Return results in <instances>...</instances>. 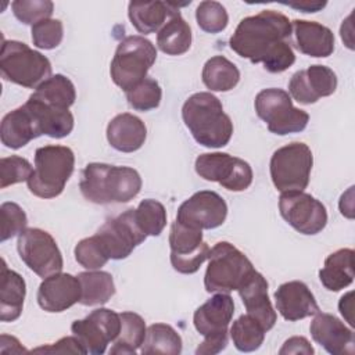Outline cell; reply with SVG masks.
I'll use <instances>...</instances> for the list:
<instances>
[{"label": "cell", "mask_w": 355, "mask_h": 355, "mask_svg": "<svg viewBox=\"0 0 355 355\" xmlns=\"http://www.w3.org/2000/svg\"><path fill=\"white\" fill-rule=\"evenodd\" d=\"M279 211L282 218L301 234H318L327 225L326 207L305 191L282 193Z\"/></svg>", "instance_id": "obj_13"}, {"label": "cell", "mask_w": 355, "mask_h": 355, "mask_svg": "<svg viewBox=\"0 0 355 355\" xmlns=\"http://www.w3.org/2000/svg\"><path fill=\"white\" fill-rule=\"evenodd\" d=\"M268 287L269 284L263 275L254 269L237 288L247 313L257 319L266 331H269L277 320L276 311L269 300Z\"/></svg>", "instance_id": "obj_21"}, {"label": "cell", "mask_w": 355, "mask_h": 355, "mask_svg": "<svg viewBox=\"0 0 355 355\" xmlns=\"http://www.w3.org/2000/svg\"><path fill=\"white\" fill-rule=\"evenodd\" d=\"M0 72L4 80L36 89L51 76V62L46 55L19 40H3Z\"/></svg>", "instance_id": "obj_5"}, {"label": "cell", "mask_w": 355, "mask_h": 355, "mask_svg": "<svg viewBox=\"0 0 355 355\" xmlns=\"http://www.w3.org/2000/svg\"><path fill=\"white\" fill-rule=\"evenodd\" d=\"M29 111L39 136L53 139L67 137L73 129V115L69 110L46 104L32 96L24 104Z\"/></svg>", "instance_id": "obj_23"}, {"label": "cell", "mask_w": 355, "mask_h": 355, "mask_svg": "<svg viewBox=\"0 0 355 355\" xmlns=\"http://www.w3.org/2000/svg\"><path fill=\"white\" fill-rule=\"evenodd\" d=\"M157 60L155 46L140 35L122 39L111 61L112 82L125 93L147 78V72Z\"/></svg>", "instance_id": "obj_6"}, {"label": "cell", "mask_w": 355, "mask_h": 355, "mask_svg": "<svg viewBox=\"0 0 355 355\" xmlns=\"http://www.w3.org/2000/svg\"><path fill=\"white\" fill-rule=\"evenodd\" d=\"M291 36L290 19L275 10H263L243 18L230 37V49L254 64H263L272 73H280L295 62L287 42Z\"/></svg>", "instance_id": "obj_1"}, {"label": "cell", "mask_w": 355, "mask_h": 355, "mask_svg": "<svg viewBox=\"0 0 355 355\" xmlns=\"http://www.w3.org/2000/svg\"><path fill=\"white\" fill-rule=\"evenodd\" d=\"M33 46L43 50H53L58 47L64 37V25L60 19H43L32 26Z\"/></svg>", "instance_id": "obj_41"}, {"label": "cell", "mask_w": 355, "mask_h": 355, "mask_svg": "<svg viewBox=\"0 0 355 355\" xmlns=\"http://www.w3.org/2000/svg\"><path fill=\"white\" fill-rule=\"evenodd\" d=\"M157 46L168 55H182L191 46V28L182 14L173 15L157 32Z\"/></svg>", "instance_id": "obj_30"}, {"label": "cell", "mask_w": 355, "mask_h": 355, "mask_svg": "<svg viewBox=\"0 0 355 355\" xmlns=\"http://www.w3.org/2000/svg\"><path fill=\"white\" fill-rule=\"evenodd\" d=\"M337 89L336 72L320 64L297 71L288 82V93L300 104H313L320 97L331 96Z\"/></svg>", "instance_id": "obj_18"}, {"label": "cell", "mask_w": 355, "mask_h": 355, "mask_svg": "<svg viewBox=\"0 0 355 355\" xmlns=\"http://www.w3.org/2000/svg\"><path fill=\"white\" fill-rule=\"evenodd\" d=\"M1 214V232L0 241H6L26 229L28 218L25 211L17 202H3L0 207Z\"/></svg>", "instance_id": "obj_44"}, {"label": "cell", "mask_w": 355, "mask_h": 355, "mask_svg": "<svg viewBox=\"0 0 355 355\" xmlns=\"http://www.w3.org/2000/svg\"><path fill=\"white\" fill-rule=\"evenodd\" d=\"M82 287L80 304L86 306L103 305L115 294V283L112 275L104 270H87L78 273Z\"/></svg>", "instance_id": "obj_31"}, {"label": "cell", "mask_w": 355, "mask_h": 355, "mask_svg": "<svg viewBox=\"0 0 355 355\" xmlns=\"http://www.w3.org/2000/svg\"><path fill=\"white\" fill-rule=\"evenodd\" d=\"M82 287L78 276L54 273L43 279L37 288V304L46 312H62L80 301Z\"/></svg>", "instance_id": "obj_19"}, {"label": "cell", "mask_w": 355, "mask_h": 355, "mask_svg": "<svg viewBox=\"0 0 355 355\" xmlns=\"http://www.w3.org/2000/svg\"><path fill=\"white\" fill-rule=\"evenodd\" d=\"M315 343L331 355H352L355 351L354 330L330 313L318 312L309 326Z\"/></svg>", "instance_id": "obj_20"}, {"label": "cell", "mask_w": 355, "mask_h": 355, "mask_svg": "<svg viewBox=\"0 0 355 355\" xmlns=\"http://www.w3.org/2000/svg\"><path fill=\"white\" fill-rule=\"evenodd\" d=\"M182 118L194 140L208 148L225 147L233 135V122L220 100L209 92L191 94L182 107Z\"/></svg>", "instance_id": "obj_3"}, {"label": "cell", "mask_w": 355, "mask_h": 355, "mask_svg": "<svg viewBox=\"0 0 355 355\" xmlns=\"http://www.w3.org/2000/svg\"><path fill=\"white\" fill-rule=\"evenodd\" d=\"M196 21L200 29L207 33H219L226 29L229 15L226 8L219 1L205 0L197 6Z\"/></svg>", "instance_id": "obj_39"}, {"label": "cell", "mask_w": 355, "mask_h": 355, "mask_svg": "<svg viewBox=\"0 0 355 355\" xmlns=\"http://www.w3.org/2000/svg\"><path fill=\"white\" fill-rule=\"evenodd\" d=\"M234 315V302L227 293H216L207 302L200 305L193 323L196 330L204 336V341L197 347V355H214L227 345V327Z\"/></svg>", "instance_id": "obj_8"}, {"label": "cell", "mask_w": 355, "mask_h": 355, "mask_svg": "<svg viewBox=\"0 0 355 355\" xmlns=\"http://www.w3.org/2000/svg\"><path fill=\"white\" fill-rule=\"evenodd\" d=\"M73 254H75L76 262L80 266L86 268L87 270L101 269L108 262V257L104 254L96 236L82 239L75 245Z\"/></svg>", "instance_id": "obj_43"}, {"label": "cell", "mask_w": 355, "mask_h": 355, "mask_svg": "<svg viewBox=\"0 0 355 355\" xmlns=\"http://www.w3.org/2000/svg\"><path fill=\"white\" fill-rule=\"evenodd\" d=\"M121 330L114 341V345L110 349V354L114 355H125V354H136L140 349L144 337H146V322L144 319L135 312H121Z\"/></svg>", "instance_id": "obj_33"}, {"label": "cell", "mask_w": 355, "mask_h": 355, "mask_svg": "<svg viewBox=\"0 0 355 355\" xmlns=\"http://www.w3.org/2000/svg\"><path fill=\"white\" fill-rule=\"evenodd\" d=\"M32 352H51V354H86V349L75 336L62 337L57 343L43 345L32 349Z\"/></svg>", "instance_id": "obj_45"}, {"label": "cell", "mask_w": 355, "mask_h": 355, "mask_svg": "<svg viewBox=\"0 0 355 355\" xmlns=\"http://www.w3.org/2000/svg\"><path fill=\"white\" fill-rule=\"evenodd\" d=\"M94 236L108 259L116 261L128 258L147 239L135 222L133 208L107 219Z\"/></svg>", "instance_id": "obj_14"}, {"label": "cell", "mask_w": 355, "mask_h": 355, "mask_svg": "<svg viewBox=\"0 0 355 355\" xmlns=\"http://www.w3.org/2000/svg\"><path fill=\"white\" fill-rule=\"evenodd\" d=\"M32 164L19 155L3 157L0 159V187L6 189L11 184L26 182L32 175Z\"/></svg>", "instance_id": "obj_42"}, {"label": "cell", "mask_w": 355, "mask_h": 355, "mask_svg": "<svg viewBox=\"0 0 355 355\" xmlns=\"http://www.w3.org/2000/svg\"><path fill=\"white\" fill-rule=\"evenodd\" d=\"M291 35H294L297 49L309 57L324 58L334 51L333 32L315 21L294 19L291 22Z\"/></svg>", "instance_id": "obj_24"}, {"label": "cell", "mask_w": 355, "mask_h": 355, "mask_svg": "<svg viewBox=\"0 0 355 355\" xmlns=\"http://www.w3.org/2000/svg\"><path fill=\"white\" fill-rule=\"evenodd\" d=\"M315 352L311 343L302 337V336H294L284 341L283 347L279 349L280 355H288V354H304V355H312Z\"/></svg>", "instance_id": "obj_46"}, {"label": "cell", "mask_w": 355, "mask_h": 355, "mask_svg": "<svg viewBox=\"0 0 355 355\" xmlns=\"http://www.w3.org/2000/svg\"><path fill=\"white\" fill-rule=\"evenodd\" d=\"M172 268L183 275L196 273L208 259L209 247L202 240V230L172 222L169 232Z\"/></svg>", "instance_id": "obj_16"}, {"label": "cell", "mask_w": 355, "mask_h": 355, "mask_svg": "<svg viewBox=\"0 0 355 355\" xmlns=\"http://www.w3.org/2000/svg\"><path fill=\"white\" fill-rule=\"evenodd\" d=\"M121 330V316L112 309L97 308L85 319L75 320L71 324L72 334L80 341L86 354L101 355L107 345L115 341Z\"/></svg>", "instance_id": "obj_15"}, {"label": "cell", "mask_w": 355, "mask_h": 355, "mask_svg": "<svg viewBox=\"0 0 355 355\" xmlns=\"http://www.w3.org/2000/svg\"><path fill=\"white\" fill-rule=\"evenodd\" d=\"M179 12L178 4L169 1H130L128 6L130 24L143 35L158 32Z\"/></svg>", "instance_id": "obj_26"}, {"label": "cell", "mask_w": 355, "mask_h": 355, "mask_svg": "<svg viewBox=\"0 0 355 355\" xmlns=\"http://www.w3.org/2000/svg\"><path fill=\"white\" fill-rule=\"evenodd\" d=\"M226 216L227 205L222 196L212 190H201L180 204L176 220L189 227L209 230L222 226Z\"/></svg>", "instance_id": "obj_17"}, {"label": "cell", "mask_w": 355, "mask_h": 355, "mask_svg": "<svg viewBox=\"0 0 355 355\" xmlns=\"http://www.w3.org/2000/svg\"><path fill=\"white\" fill-rule=\"evenodd\" d=\"M297 11H302V12H316L320 11L322 8L326 7V1H309V0H302V1H288V3H283Z\"/></svg>", "instance_id": "obj_47"}, {"label": "cell", "mask_w": 355, "mask_h": 355, "mask_svg": "<svg viewBox=\"0 0 355 355\" xmlns=\"http://www.w3.org/2000/svg\"><path fill=\"white\" fill-rule=\"evenodd\" d=\"M133 218L146 236H159L166 226V209L153 198L140 201L137 208L133 209Z\"/></svg>", "instance_id": "obj_37"}, {"label": "cell", "mask_w": 355, "mask_h": 355, "mask_svg": "<svg viewBox=\"0 0 355 355\" xmlns=\"http://www.w3.org/2000/svg\"><path fill=\"white\" fill-rule=\"evenodd\" d=\"M229 333L234 347L240 352H252L262 345L266 330L257 319L245 313L233 322Z\"/></svg>", "instance_id": "obj_36"}, {"label": "cell", "mask_w": 355, "mask_h": 355, "mask_svg": "<svg viewBox=\"0 0 355 355\" xmlns=\"http://www.w3.org/2000/svg\"><path fill=\"white\" fill-rule=\"evenodd\" d=\"M79 189L82 196L94 204L128 202L141 190V178L130 166L92 162L82 171Z\"/></svg>", "instance_id": "obj_2"}, {"label": "cell", "mask_w": 355, "mask_h": 355, "mask_svg": "<svg viewBox=\"0 0 355 355\" xmlns=\"http://www.w3.org/2000/svg\"><path fill=\"white\" fill-rule=\"evenodd\" d=\"M201 78L211 92H229L237 86L240 71L226 57L214 55L204 64Z\"/></svg>", "instance_id": "obj_32"}, {"label": "cell", "mask_w": 355, "mask_h": 355, "mask_svg": "<svg viewBox=\"0 0 355 355\" xmlns=\"http://www.w3.org/2000/svg\"><path fill=\"white\" fill-rule=\"evenodd\" d=\"M275 302L279 313L288 322L313 316L320 311L312 291L300 280L280 284L275 291Z\"/></svg>", "instance_id": "obj_22"}, {"label": "cell", "mask_w": 355, "mask_h": 355, "mask_svg": "<svg viewBox=\"0 0 355 355\" xmlns=\"http://www.w3.org/2000/svg\"><path fill=\"white\" fill-rule=\"evenodd\" d=\"M125 94L129 105L133 110L141 112L157 108L162 98L161 86L155 79L148 76Z\"/></svg>", "instance_id": "obj_38"}, {"label": "cell", "mask_w": 355, "mask_h": 355, "mask_svg": "<svg viewBox=\"0 0 355 355\" xmlns=\"http://www.w3.org/2000/svg\"><path fill=\"white\" fill-rule=\"evenodd\" d=\"M313 165L311 148L301 141L288 143L277 148L269 164L270 179L280 193L304 191L309 183Z\"/></svg>", "instance_id": "obj_9"}, {"label": "cell", "mask_w": 355, "mask_h": 355, "mask_svg": "<svg viewBox=\"0 0 355 355\" xmlns=\"http://www.w3.org/2000/svg\"><path fill=\"white\" fill-rule=\"evenodd\" d=\"M147 137L144 122L129 112L115 115L107 125V140L121 153H133L141 148Z\"/></svg>", "instance_id": "obj_25"}, {"label": "cell", "mask_w": 355, "mask_h": 355, "mask_svg": "<svg viewBox=\"0 0 355 355\" xmlns=\"http://www.w3.org/2000/svg\"><path fill=\"white\" fill-rule=\"evenodd\" d=\"M17 250L22 262L39 277L62 270L64 261L53 236L39 227H26L18 234Z\"/></svg>", "instance_id": "obj_11"}, {"label": "cell", "mask_w": 355, "mask_h": 355, "mask_svg": "<svg viewBox=\"0 0 355 355\" xmlns=\"http://www.w3.org/2000/svg\"><path fill=\"white\" fill-rule=\"evenodd\" d=\"M254 107L257 115L268 125L269 132L279 136L302 132L309 122L308 112L295 108L290 94L283 89L261 90L255 97Z\"/></svg>", "instance_id": "obj_10"}, {"label": "cell", "mask_w": 355, "mask_h": 355, "mask_svg": "<svg viewBox=\"0 0 355 355\" xmlns=\"http://www.w3.org/2000/svg\"><path fill=\"white\" fill-rule=\"evenodd\" d=\"M196 172L208 182H218L226 190L244 191L252 183L250 164L227 153H205L196 158Z\"/></svg>", "instance_id": "obj_12"}, {"label": "cell", "mask_w": 355, "mask_h": 355, "mask_svg": "<svg viewBox=\"0 0 355 355\" xmlns=\"http://www.w3.org/2000/svg\"><path fill=\"white\" fill-rule=\"evenodd\" d=\"M36 137H39L37 129L25 105H21L3 116L0 139L6 147L18 150Z\"/></svg>", "instance_id": "obj_27"}, {"label": "cell", "mask_w": 355, "mask_h": 355, "mask_svg": "<svg viewBox=\"0 0 355 355\" xmlns=\"http://www.w3.org/2000/svg\"><path fill=\"white\" fill-rule=\"evenodd\" d=\"M31 96L46 104L69 110L76 100V90L69 78L55 73L36 87Z\"/></svg>", "instance_id": "obj_35"}, {"label": "cell", "mask_w": 355, "mask_h": 355, "mask_svg": "<svg viewBox=\"0 0 355 355\" xmlns=\"http://www.w3.org/2000/svg\"><path fill=\"white\" fill-rule=\"evenodd\" d=\"M75 169L73 151L67 146L49 144L35 151V168L26 180L29 191L39 198L58 197Z\"/></svg>", "instance_id": "obj_4"}, {"label": "cell", "mask_w": 355, "mask_h": 355, "mask_svg": "<svg viewBox=\"0 0 355 355\" xmlns=\"http://www.w3.org/2000/svg\"><path fill=\"white\" fill-rule=\"evenodd\" d=\"M208 266L204 276L207 293H230L237 290L250 272L252 262L237 247L229 241H219L208 255Z\"/></svg>", "instance_id": "obj_7"}, {"label": "cell", "mask_w": 355, "mask_h": 355, "mask_svg": "<svg viewBox=\"0 0 355 355\" xmlns=\"http://www.w3.org/2000/svg\"><path fill=\"white\" fill-rule=\"evenodd\" d=\"M319 280L329 291H340L354 282V250L340 248L331 252L319 270Z\"/></svg>", "instance_id": "obj_29"}, {"label": "cell", "mask_w": 355, "mask_h": 355, "mask_svg": "<svg viewBox=\"0 0 355 355\" xmlns=\"http://www.w3.org/2000/svg\"><path fill=\"white\" fill-rule=\"evenodd\" d=\"M352 295H354V293L349 291V293L344 294L340 298V302H338L340 313L349 323V326H354V319H352V309H354V306H352Z\"/></svg>", "instance_id": "obj_48"}, {"label": "cell", "mask_w": 355, "mask_h": 355, "mask_svg": "<svg viewBox=\"0 0 355 355\" xmlns=\"http://www.w3.org/2000/svg\"><path fill=\"white\" fill-rule=\"evenodd\" d=\"M1 288H0V320L14 322L17 320L24 308V300L26 294V284L24 277L7 268L4 259L1 263Z\"/></svg>", "instance_id": "obj_28"}, {"label": "cell", "mask_w": 355, "mask_h": 355, "mask_svg": "<svg viewBox=\"0 0 355 355\" xmlns=\"http://www.w3.org/2000/svg\"><path fill=\"white\" fill-rule=\"evenodd\" d=\"M11 8L19 22L33 26L51 17L54 4L50 0H15L11 3Z\"/></svg>", "instance_id": "obj_40"}, {"label": "cell", "mask_w": 355, "mask_h": 355, "mask_svg": "<svg viewBox=\"0 0 355 355\" xmlns=\"http://www.w3.org/2000/svg\"><path fill=\"white\" fill-rule=\"evenodd\" d=\"M182 337L166 323H153L147 327L144 341L140 347L143 355L150 354H169L178 355L182 352Z\"/></svg>", "instance_id": "obj_34"}]
</instances>
